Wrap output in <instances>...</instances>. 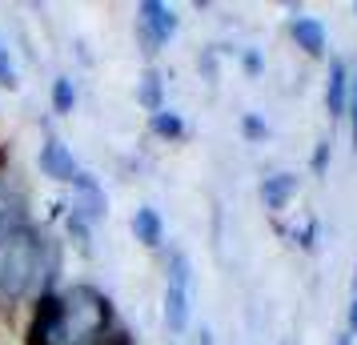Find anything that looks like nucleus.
Returning <instances> with one entry per match:
<instances>
[{
  "label": "nucleus",
  "instance_id": "4",
  "mask_svg": "<svg viewBox=\"0 0 357 345\" xmlns=\"http://www.w3.org/2000/svg\"><path fill=\"white\" fill-rule=\"evenodd\" d=\"M137 24H141V36H145L149 52L169 45L181 29L177 13H173L169 4H161V0H141V4H137Z\"/></svg>",
  "mask_w": 357,
  "mask_h": 345
},
{
  "label": "nucleus",
  "instance_id": "14",
  "mask_svg": "<svg viewBox=\"0 0 357 345\" xmlns=\"http://www.w3.org/2000/svg\"><path fill=\"white\" fill-rule=\"evenodd\" d=\"M73 105H77V84H73V77H56L52 81V109L61 116H68Z\"/></svg>",
  "mask_w": 357,
  "mask_h": 345
},
{
  "label": "nucleus",
  "instance_id": "20",
  "mask_svg": "<svg viewBox=\"0 0 357 345\" xmlns=\"http://www.w3.org/2000/svg\"><path fill=\"white\" fill-rule=\"evenodd\" d=\"M68 233H73V237H77V245L89 253V221H84V217H77V213H68Z\"/></svg>",
  "mask_w": 357,
  "mask_h": 345
},
{
  "label": "nucleus",
  "instance_id": "19",
  "mask_svg": "<svg viewBox=\"0 0 357 345\" xmlns=\"http://www.w3.org/2000/svg\"><path fill=\"white\" fill-rule=\"evenodd\" d=\"M329 157H333L329 141H317V148H313V173H317V177H325V173H329Z\"/></svg>",
  "mask_w": 357,
  "mask_h": 345
},
{
  "label": "nucleus",
  "instance_id": "10",
  "mask_svg": "<svg viewBox=\"0 0 357 345\" xmlns=\"http://www.w3.org/2000/svg\"><path fill=\"white\" fill-rule=\"evenodd\" d=\"M189 289H181V285H165V325L169 333H185L189 329Z\"/></svg>",
  "mask_w": 357,
  "mask_h": 345
},
{
  "label": "nucleus",
  "instance_id": "1",
  "mask_svg": "<svg viewBox=\"0 0 357 345\" xmlns=\"http://www.w3.org/2000/svg\"><path fill=\"white\" fill-rule=\"evenodd\" d=\"M40 245L45 237L33 229H17L0 241V301H20L40 285Z\"/></svg>",
  "mask_w": 357,
  "mask_h": 345
},
{
  "label": "nucleus",
  "instance_id": "2",
  "mask_svg": "<svg viewBox=\"0 0 357 345\" xmlns=\"http://www.w3.org/2000/svg\"><path fill=\"white\" fill-rule=\"evenodd\" d=\"M109 329H113V305L105 293H97L93 285H77L73 293H65V345L109 342Z\"/></svg>",
  "mask_w": 357,
  "mask_h": 345
},
{
  "label": "nucleus",
  "instance_id": "3",
  "mask_svg": "<svg viewBox=\"0 0 357 345\" xmlns=\"http://www.w3.org/2000/svg\"><path fill=\"white\" fill-rule=\"evenodd\" d=\"M29 345H65V297L40 293L29 317Z\"/></svg>",
  "mask_w": 357,
  "mask_h": 345
},
{
  "label": "nucleus",
  "instance_id": "25",
  "mask_svg": "<svg viewBox=\"0 0 357 345\" xmlns=\"http://www.w3.org/2000/svg\"><path fill=\"white\" fill-rule=\"evenodd\" d=\"M84 345H109V342H84Z\"/></svg>",
  "mask_w": 357,
  "mask_h": 345
},
{
  "label": "nucleus",
  "instance_id": "5",
  "mask_svg": "<svg viewBox=\"0 0 357 345\" xmlns=\"http://www.w3.org/2000/svg\"><path fill=\"white\" fill-rule=\"evenodd\" d=\"M40 173L45 177H52V181H65V185H73V177L81 173V164H77V157L68 153V145L65 141H56V137H49L45 145H40Z\"/></svg>",
  "mask_w": 357,
  "mask_h": 345
},
{
  "label": "nucleus",
  "instance_id": "16",
  "mask_svg": "<svg viewBox=\"0 0 357 345\" xmlns=\"http://www.w3.org/2000/svg\"><path fill=\"white\" fill-rule=\"evenodd\" d=\"M17 84H20L17 61H13V52L0 45V89H17Z\"/></svg>",
  "mask_w": 357,
  "mask_h": 345
},
{
  "label": "nucleus",
  "instance_id": "23",
  "mask_svg": "<svg viewBox=\"0 0 357 345\" xmlns=\"http://www.w3.org/2000/svg\"><path fill=\"white\" fill-rule=\"evenodd\" d=\"M193 345H213V333L201 325V329H197V337H193Z\"/></svg>",
  "mask_w": 357,
  "mask_h": 345
},
{
  "label": "nucleus",
  "instance_id": "17",
  "mask_svg": "<svg viewBox=\"0 0 357 345\" xmlns=\"http://www.w3.org/2000/svg\"><path fill=\"white\" fill-rule=\"evenodd\" d=\"M345 121H349V137H354V153H357V72L349 68V105H345Z\"/></svg>",
  "mask_w": 357,
  "mask_h": 345
},
{
  "label": "nucleus",
  "instance_id": "13",
  "mask_svg": "<svg viewBox=\"0 0 357 345\" xmlns=\"http://www.w3.org/2000/svg\"><path fill=\"white\" fill-rule=\"evenodd\" d=\"M137 105H141L145 113L165 109V100H161V72H157V68H145V77L137 81Z\"/></svg>",
  "mask_w": 357,
  "mask_h": 345
},
{
  "label": "nucleus",
  "instance_id": "11",
  "mask_svg": "<svg viewBox=\"0 0 357 345\" xmlns=\"http://www.w3.org/2000/svg\"><path fill=\"white\" fill-rule=\"evenodd\" d=\"M132 237L141 241L145 249H157L165 241V221L157 209H149V205H141L137 213H132Z\"/></svg>",
  "mask_w": 357,
  "mask_h": 345
},
{
  "label": "nucleus",
  "instance_id": "26",
  "mask_svg": "<svg viewBox=\"0 0 357 345\" xmlns=\"http://www.w3.org/2000/svg\"><path fill=\"white\" fill-rule=\"evenodd\" d=\"M354 13H357V4H354Z\"/></svg>",
  "mask_w": 357,
  "mask_h": 345
},
{
  "label": "nucleus",
  "instance_id": "21",
  "mask_svg": "<svg viewBox=\"0 0 357 345\" xmlns=\"http://www.w3.org/2000/svg\"><path fill=\"white\" fill-rule=\"evenodd\" d=\"M241 65H245V72H249V77H261V72H265V61H261L257 49H245L241 52Z\"/></svg>",
  "mask_w": 357,
  "mask_h": 345
},
{
  "label": "nucleus",
  "instance_id": "12",
  "mask_svg": "<svg viewBox=\"0 0 357 345\" xmlns=\"http://www.w3.org/2000/svg\"><path fill=\"white\" fill-rule=\"evenodd\" d=\"M149 129L165 141H181L185 137V116L177 109H157V113H149Z\"/></svg>",
  "mask_w": 357,
  "mask_h": 345
},
{
  "label": "nucleus",
  "instance_id": "24",
  "mask_svg": "<svg viewBox=\"0 0 357 345\" xmlns=\"http://www.w3.org/2000/svg\"><path fill=\"white\" fill-rule=\"evenodd\" d=\"M333 345H354V333H345V329H341V333H337V342H333Z\"/></svg>",
  "mask_w": 357,
  "mask_h": 345
},
{
  "label": "nucleus",
  "instance_id": "18",
  "mask_svg": "<svg viewBox=\"0 0 357 345\" xmlns=\"http://www.w3.org/2000/svg\"><path fill=\"white\" fill-rule=\"evenodd\" d=\"M241 132L249 137V141H265V137H269V125H265L257 113H245L241 116Z\"/></svg>",
  "mask_w": 357,
  "mask_h": 345
},
{
  "label": "nucleus",
  "instance_id": "6",
  "mask_svg": "<svg viewBox=\"0 0 357 345\" xmlns=\"http://www.w3.org/2000/svg\"><path fill=\"white\" fill-rule=\"evenodd\" d=\"M73 193H77V201H73V213L84 217V221H100L105 217V209H109V201H105V189L97 185V177L93 173H77L73 177Z\"/></svg>",
  "mask_w": 357,
  "mask_h": 345
},
{
  "label": "nucleus",
  "instance_id": "8",
  "mask_svg": "<svg viewBox=\"0 0 357 345\" xmlns=\"http://www.w3.org/2000/svg\"><path fill=\"white\" fill-rule=\"evenodd\" d=\"M289 36L297 40V49L309 52V56H325V49H329V33H325V24L317 17H293Z\"/></svg>",
  "mask_w": 357,
  "mask_h": 345
},
{
  "label": "nucleus",
  "instance_id": "7",
  "mask_svg": "<svg viewBox=\"0 0 357 345\" xmlns=\"http://www.w3.org/2000/svg\"><path fill=\"white\" fill-rule=\"evenodd\" d=\"M345 105H349V65L345 61H329V81H325V109L333 121H345Z\"/></svg>",
  "mask_w": 357,
  "mask_h": 345
},
{
  "label": "nucleus",
  "instance_id": "15",
  "mask_svg": "<svg viewBox=\"0 0 357 345\" xmlns=\"http://www.w3.org/2000/svg\"><path fill=\"white\" fill-rule=\"evenodd\" d=\"M165 285H181V289H189L193 285V261L185 257V253H173V261H169V281Z\"/></svg>",
  "mask_w": 357,
  "mask_h": 345
},
{
  "label": "nucleus",
  "instance_id": "27",
  "mask_svg": "<svg viewBox=\"0 0 357 345\" xmlns=\"http://www.w3.org/2000/svg\"><path fill=\"white\" fill-rule=\"evenodd\" d=\"M0 45H4V40H0Z\"/></svg>",
  "mask_w": 357,
  "mask_h": 345
},
{
  "label": "nucleus",
  "instance_id": "22",
  "mask_svg": "<svg viewBox=\"0 0 357 345\" xmlns=\"http://www.w3.org/2000/svg\"><path fill=\"white\" fill-rule=\"evenodd\" d=\"M345 333H354L357 337V297L349 301V325H345Z\"/></svg>",
  "mask_w": 357,
  "mask_h": 345
},
{
  "label": "nucleus",
  "instance_id": "9",
  "mask_svg": "<svg viewBox=\"0 0 357 345\" xmlns=\"http://www.w3.org/2000/svg\"><path fill=\"white\" fill-rule=\"evenodd\" d=\"M293 193H297V173H269V177L261 181V201H265V209H273V213H281V209L289 205Z\"/></svg>",
  "mask_w": 357,
  "mask_h": 345
}]
</instances>
